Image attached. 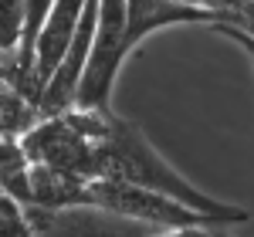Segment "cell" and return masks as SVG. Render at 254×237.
<instances>
[{
  "mask_svg": "<svg viewBox=\"0 0 254 237\" xmlns=\"http://www.w3.org/2000/svg\"><path fill=\"white\" fill-rule=\"evenodd\" d=\"M85 7H88V0H55V7H51V17H48V24H44V31L38 38L34 71H31V85H27V95L38 105H41V95L48 92L51 78L58 75L71 41H75V31L81 24Z\"/></svg>",
  "mask_w": 254,
  "mask_h": 237,
  "instance_id": "cell-5",
  "label": "cell"
},
{
  "mask_svg": "<svg viewBox=\"0 0 254 237\" xmlns=\"http://www.w3.org/2000/svg\"><path fill=\"white\" fill-rule=\"evenodd\" d=\"M129 10V51H136L149 34L163 27H183V24H203L214 27L217 17L203 7H187L176 0H126Z\"/></svg>",
  "mask_w": 254,
  "mask_h": 237,
  "instance_id": "cell-6",
  "label": "cell"
},
{
  "mask_svg": "<svg viewBox=\"0 0 254 237\" xmlns=\"http://www.w3.org/2000/svg\"><path fill=\"white\" fill-rule=\"evenodd\" d=\"M210 31L224 34V38H231V41L237 44V48H241V51H244V55L251 58V64H254V41H251V38H244L241 31H234V27H224V24H217V27H210Z\"/></svg>",
  "mask_w": 254,
  "mask_h": 237,
  "instance_id": "cell-12",
  "label": "cell"
},
{
  "mask_svg": "<svg viewBox=\"0 0 254 237\" xmlns=\"http://www.w3.org/2000/svg\"><path fill=\"white\" fill-rule=\"evenodd\" d=\"M88 183L92 179L71 177L51 166L31 163V203L41 210H68V207H88Z\"/></svg>",
  "mask_w": 254,
  "mask_h": 237,
  "instance_id": "cell-7",
  "label": "cell"
},
{
  "mask_svg": "<svg viewBox=\"0 0 254 237\" xmlns=\"http://www.w3.org/2000/svg\"><path fill=\"white\" fill-rule=\"evenodd\" d=\"M251 0H196V7H203V10H210L217 17V24L227 17V14H234V10H241V7H248Z\"/></svg>",
  "mask_w": 254,
  "mask_h": 237,
  "instance_id": "cell-11",
  "label": "cell"
},
{
  "mask_svg": "<svg viewBox=\"0 0 254 237\" xmlns=\"http://www.w3.org/2000/svg\"><path fill=\"white\" fill-rule=\"evenodd\" d=\"M176 3H187V7H196V0H176Z\"/></svg>",
  "mask_w": 254,
  "mask_h": 237,
  "instance_id": "cell-14",
  "label": "cell"
},
{
  "mask_svg": "<svg viewBox=\"0 0 254 237\" xmlns=\"http://www.w3.org/2000/svg\"><path fill=\"white\" fill-rule=\"evenodd\" d=\"M153 237H217V227H183V231H159Z\"/></svg>",
  "mask_w": 254,
  "mask_h": 237,
  "instance_id": "cell-13",
  "label": "cell"
},
{
  "mask_svg": "<svg viewBox=\"0 0 254 237\" xmlns=\"http://www.w3.org/2000/svg\"><path fill=\"white\" fill-rule=\"evenodd\" d=\"M24 41V0H0V55L17 58Z\"/></svg>",
  "mask_w": 254,
  "mask_h": 237,
  "instance_id": "cell-8",
  "label": "cell"
},
{
  "mask_svg": "<svg viewBox=\"0 0 254 237\" xmlns=\"http://www.w3.org/2000/svg\"><path fill=\"white\" fill-rule=\"evenodd\" d=\"M95 179H119V183H132V186L153 190V193H166V197H173L180 203L200 210V214L214 217L224 227L251 220V214L244 207L224 203V200L203 193L200 186H193L187 177H180L173 166L149 146V139L142 136L132 122H126L119 116H109L105 132L98 139Z\"/></svg>",
  "mask_w": 254,
  "mask_h": 237,
  "instance_id": "cell-1",
  "label": "cell"
},
{
  "mask_svg": "<svg viewBox=\"0 0 254 237\" xmlns=\"http://www.w3.org/2000/svg\"><path fill=\"white\" fill-rule=\"evenodd\" d=\"M0 237H34L24 203L7 197L3 190H0Z\"/></svg>",
  "mask_w": 254,
  "mask_h": 237,
  "instance_id": "cell-9",
  "label": "cell"
},
{
  "mask_svg": "<svg viewBox=\"0 0 254 237\" xmlns=\"http://www.w3.org/2000/svg\"><path fill=\"white\" fill-rule=\"evenodd\" d=\"M220 24H224V27H234V31L244 34V38L254 41V0L248 3V7H241V10H234V14H227ZM214 27H217V24H214Z\"/></svg>",
  "mask_w": 254,
  "mask_h": 237,
  "instance_id": "cell-10",
  "label": "cell"
},
{
  "mask_svg": "<svg viewBox=\"0 0 254 237\" xmlns=\"http://www.w3.org/2000/svg\"><path fill=\"white\" fill-rule=\"evenodd\" d=\"M129 10L126 0H102L98 7V31L95 48L81 78L75 109L81 112H112V88L129 58Z\"/></svg>",
  "mask_w": 254,
  "mask_h": 237,
  "instance_id": "cell-2",
  "label": "cell"
},
{
  "mask_svg": "<svg viewBox=\"0 0 254 237\" xmlns=\"http://www.w3.org/2000/svg\"><path fill=\"white\" fill-rule=\"evenodd\" d=\"M34 237H153V227L116 217L98 207H68V210H41L24 207Z\"/></svg>",
  "mask_w": 254,
  "mask_h": 237,
  "instance_id": "cell-4",
  "label": "cell"
},
{
  "mask_svg": "<svg viewBox=\"0 0 254 237\" xmlns=\"http://www.w3.org/2000/svg\"><path fill=\"white\" fill-rule=\"evenodd\" d=\"M88 207H98V210H109L116 217L146 224L153 231L224 227L214 217H207V214H200V210L166 197V193H153V190H142V186H132V183H119V179H92L88 183Z\"/></svg>",
  "mask_w": 254,
  "mask_h": 237,
  "instance_id": "cell-3",
  "label": "cell"
}]
</instances>
